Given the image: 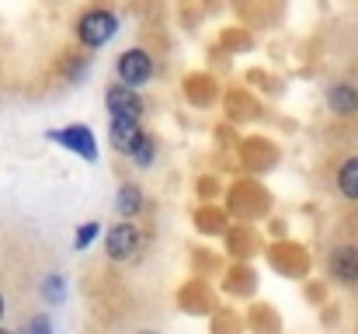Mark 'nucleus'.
Segmentation results:
<instances>
[{"mask_svg": "<svg viewBox=\"0 0 358 334\" xmlns=\"http://www.w3.org/2000/svg\"><path fill=\"white\" fill-rule=\"evenodd\" d=\"M101 233V226L98 223H84L80 230H77V237H73V251H84V247H91V240Z\"/></svg>", "mask_w": 358, "mask_h": 334, "instance_id": "ddd939ff", "label": "nucleus"}, {"mask_svg": "<svg viewBox=\"0 0 358 334\" xmlns=\"http://www.w3.org/2000/svg\"><path fill=\"white\" fill-rule=\"evenodd\" d=\"M327 105H331V111H338V115H355L358 111V91L348 88V84H334V88L327 91Z\"/></svg>", "mask_w": 358, "mask_h": 334, "instance_id": "6e6552de", "label": "nucleus"}, {"mask_svg": "<svg viewBox=\"0 0 358 334\" xmlns=\"http://www.w3.org/2000/svg\"><path fill=\"white\" fill-rule=\"evenodd\" d=\"M115 32H119V18L112 11H87L77 21V35L87 49H101L105 42L115 39Z\"/></svg>", "mask_w": 358, "mask_h": 334, "instance_id": "f257e3e1", "label": "nucleus"}, {"mask_svg": "<svg viewBox=\"0 0 358 334\" xmlns=\"http://www.w3.org/2000/svg\"><path fill=\"white\" fill-rule=\"evenodd\" d=\"M139 334H157V331H139Z\"/></svg>", "mask_w": 358, "mask_h": 334, "instance_id": "f3484780", "label": "nucleus"}, {"mask_svg": "<svg viewBox=\"0 0 358 334\" xmlns=\"http://www.w3.org/2000/svg\"><path fill=\"white\" fill-rule=\"evenodd\" d=\"M105 251L112 261H129L139 251V226L136 223H115L105 237Z\"/></svg>", "mask_w": 358, "mask_h": 334, "instance_id": "20e7f679", "label": "nucleus"}, {"mask_svg": "<svg viewBox=\"0 0 358 334\" xmlns=\"http://www.w3.org/2000/svg\"><path fill=\"white\" fill-rule=\"evenodd\" d=\"M108 136H112V146H115L119 153H132V150H136V143H139L146 132L139 129V122L112 118V122H108Z\"/></svg>", "mask_w": 358, "mask_h": 334, "instance_id": "423d86ee", "label": "nucleus"}, {"mask_svg": "<svg viewBox=\"0 0 358 334\" xmlns=\"http://www.w3.org/2000/svg\"><path fill=\"white\" fill-rule=\"evenodd\" d=\"M129 157L136 160V167H150V164H153V157H157V143H153L150 136H143V139L136 143V150H132Z\"/></svg>", "mask_w": 358, "mask_h": 334, "instance_id": "9b49d317", "label": "nucleus"}, {"mask_svg": "<svg viewBox=\"0 0 358 334\" xmlns=\"http://www.w3.org/2000/svg\"><path fill=\"white\" fill-rule=\"evenodd\" d=\"M105 105H108V115L112 118H125V122H139L143 118V102L136 91L122 88V84H112L105 91Z\"/></svg>", "mask_w": 358, "mask_h": 334, "instance_id": "39448f33", "label": "nucleus"}, {"mask_svg": "<svg viewBox=\"0 0 358 334\" xmlns=\"http://www.w3.org/2000/svg\"><path fill=\"white\" fill-rule=\"evenodd\" d=\"M115 209H119V216H136V213H143V192L132 185V181H125L119 188V199H115Z\"/></svg>", "mask_w": 358, "mask_h": 334, "instance_id": "1a4fd4ad", "label": "nucleus"}, {"mask_svg": "<svg viewBox=\"0 0 358 334\" xmlns=\"http://www.w3.org/2000/svg\"><path fill=\"white\" fill-rule=\"evenodd\" d=\"M338 188L348 195V199H358V157L345 160L341 174H338Z\"/></svg>", "mask_w": 358, "mask_h": 334, "instance_id": "9d476101", "label": "nucleus"}, {"mask_svg": "<svg viewBox=\"0 0 358 334\" xmlns=\"http://www.w3.org/2000/svg\"><path fill=\"white\" fill-rule=\"evenodd\" d=\"M0 334H14V331H7V328H0Z\"/></svg>", "mask_w": 358, "mask_h": 334, "instance_id": "dca6fc26", "label": "nucleus"}, {"mask_svg": "<svg viewBox=\"0 0 358 334\" xmlns=\"http://www.w3.org/2000/svg\"><path fill=\"white\" fill-rule=\"evenodd\" d=\"M331 272L341 282H358V247H338L331 254Z\"/></svg>", "mask_w": 358, "mask_h": 334, "instance_id": "0eeeda50", "label": "nucleus"}, {"mask_svg": "<svg viewBox=\"0 0 358 334\" xmlns=\"http://www.w3.org/2000/svg\"><path fill=\"white\" fill-rule=\"evenodd\" d=\"M115 74H119L122 88L139 91V88H143V84H150V77H153V56H150L146 49H125V53L119 56Z\"/></svg>", "mask_w": 358, "mask_h": 334, "instance_id": "f03ea898", "label": "nucleus"}, {"mask_svg": "<svg viewBox=\"0 0 358 334\" xmlns=\"http://www.w3.org/2000/svg\"><path fill=\"white\" fill-rule=\"evenodd\" d=\"M21 334H52V321L45 314H35V317L24 321V331Z\"/></svg>", "mask_w": 358, "mask_h": 334, "instance_id": "4468645a", "label": "nucleus"}, {"mask_svg": "<svg viewBox=\"0 0 358 334\" xmlns=\"http://www.w3.org/2000/svg\"><path fill=\"white\" fill-rule=\"evenodd\" d=\"M0 317H3V296H0Z\"/></svg>", "mask_w": 358, "mask_h": 334, "instance_id": "2eb2a0df", "label": "nucleus"}, {"mask_svg": "<svg viewBox=\"0 0 358 334\" xmlns=\"http://www.w3.org/2000/svg\"><path fill=\"white\" fill-rule=\"evenodd\" d=\"M49 139L59 143L63 150L77 153L80 160H91V164L98 160V139H94L91 125H63V129H52Z\"/></svg>", "mask_w": 358, "mask_h": 334, "instance_id": "7ed1b4c3", "label": "nucleus"}, {"mask_svg": "<svg viewBox=\"0 0 358 334\" xmlns=\"http://www.w3.org/2000/svg\"><path fill=\"white\" fill-rule=\"evenodd\" d=\"M42 296H45L49 303H63V296H66L63 275H45V282H42Z\"/></svg>", "mask_w": 358, "mask_h": 334, "instance_id": "f8f14e48", "label": "nucleus"}]
</instances>
